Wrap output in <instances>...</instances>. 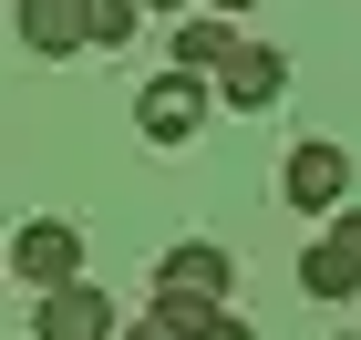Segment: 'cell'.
I'll return each instance as SVG.
<instances>
[{"instance_id": "obj_14", "label": "cell", "mask_w": 361, "mask_h": 340, "mask_svg": "<svg viewBox=\"0 0 361 340\" xmlns=\"http://www.w3.org/2000/svg\"><path fill=\"white\" fill-rule=\"evenodd\" d=\"M135 11H186V0H135Z\"/></svg>"}, {"instance_id": "obj_12", "label": "cell", "mask_w": 361, "mask_h": 340, "mask_svg": "<svg viewBox=\"0 0 361 340\" xmlns=\"http://www.w3.org/2000/svg\"><path fill=\"white\" fill-rule=\"evenodd\" d=\"M114 340H166V330H155V320H145V330H114Z\"/></svg>"}, {"instance_id": "obj_6", "label": "cell", "mask_w": 361, "mask_h": 340, "mask_svg": "<svg viewBox=\"0 0 361 340\" xmlns=\"http://www.w3.org/2000/svg\"><path fill=\"white\" fill-rule=\"evenodd\" d=\"M279 83H289V62H279L269 42H227V62H217V83H207V103L269 113V103H279Z\"/></svg>"}, {"instance_id": "obj_13", "label": "cell", "mask_w": 361, "mask_h": 340, "mask_svg": "<svg viewBox=\"0 0 361 340\" xmlns=\"http://www.w3.org/2000/svg\"><path fill=\"white\" fill-rule=\"evenodd\" d=\"M238 11H248V0H217V21H238Z\"/></svg>"}, {"instance_id": "obj_8", "label": "cell", "mask_w": 361, "mask_h": 340, "mask_svg": "<svg viewBox=\"0 0 361 340\" xmlns=\"http://www.w3.org/2000/svg\"><path fill=\"white\" fill-rule=\"evenodd\" d=\"M21 42H31L42 62L83 52V0H21Z\"/></svg>"}, {"instance_id": "obj_1", "label": "cell", "mask_w": 361, "mask_h": 340, "mask_svg": "<svg viewBox=\"0 0 361 340\" xmlns=\"http://www.w3.org/2000/svg\"><path fill=\"white\" fill-rule=\"evenodd\" d=\"M196 124H207V73H155L135 93V134L145 144H186Z\"/></svg>"}, {"instance_id": "obj_10", "label": "cell", "mask_w": 361, "mask_h": 340, "mask_svg": "<svg viewBox=\"0 0 361 340\" xmlns=\"http://www.w3.org/2000/svg\"><path fill=\"white\" fill-rule=\"evenodd\" d=\"M135 21H145L135 0H83V42H93V52H124V42H135Z\"/></svg>"}, {"instance_id": "obj_11", "label": "cell", "mask_w": 361, "mask_h": 340, "mask_svg": "<svg viewBox=\"0 0 361 340\" xmlns=\"http://www.w3.org/2000/svg\"><path fill=\"white\" fill-rule=\"evenodd\" d=\"M196 340H258V330H248L238 310H207V330H196Z\"/></svg>"}, {"instance_id": "obj_15", "label": "cell", "mask_w": 361, "mask_h": 340, "mask_svg": "<svg viewBox=\"0 0 361 340\" xmlns=\"http://www.w3.org/2000/svg\"><path fill=\"white\" fill-rule=\"evenodd\" d=\"M341 340H361V330H341Z\"/></svg>"}, {"instance_id": "obj_3", "label": "cell", "mask_w": 361, "mask_h": 340, "mask_svg": "<svg viewBox=\"0 0 361 340\" xmlns=\"http://www.w3.org/2000/svg\"><path fill=\"white\" fill-rule=\"evenodd\" d=\"M300 289L320 299V310H341V299L361 289V206H341V217H331V237L300 258Z\"/></svg>"}, {"instance_id": "obj_4", "label": "cell", "mask_w": 361, "mask_h": 340, "mask_svg": "<svg viewBox=\"0 0 361 340\" xmlns=\"http://www.w3.org/2000/svg\"><path fill=\"white\" fill-rule=\"evenodd\" d=\"M279 196L300 206V217H320V206H341L351 196V155H341V144H289V165H279Z\"/></svg>"}, {"instance_id": "obj_5", "label": "cell", "mask_w": 361, "mask_h": 340, "mask_svg": "<svg viewBox=\"0 0 361 340\" xmlns=\"http://www.w3.org/2000/svg\"><path fill=\"white\" fill-rule=\"evenodd\" d=\"M0 268H21L31 289H62V279H83V237H73L62 217H31L21 237L0 248Z\"/></svg>"}, {"instance_id": "obj_2", "label": "cell", "mask_w": 361, "mask_h": 340, "mask_svg": "<svg viewBox=\"0 0 361 340\" xmlns=\"http://www.w3.org/2000/svg\"><path fill=\"white\" fill-rule=\"evenodd\" d=\"M124 320H114V299L93 279H62V289H42V310H31V340H114Z\"/></svg>"}, {"instance_id": "obj_9", "label": "cell", "mask_w": 361, "mask_h": 340, "mask_svg": "<svg viewBox=\"0 0 361 340\" xmlns=\"http://www.w3.org/2000/svg\"><path fill=\"white\" fill-rule=\"evenodd\" d=\"M227 42H238V31H227L217 11H196V21H176V73H217V62H227Z\"/></svg>"}, {"instance_id": "obj_7", "label": "cell", "mask_w": 361, "mask_h": 340, "mask_svg": "<svg viewBox=\"0 0 361 340\" xmlns=\"http://www.w3.org/2000/svg\"><path fill=\"white\" fill-rule=\"evenodd\" d=\"M155 289H176V299H227V289H238V258L207 248V237H186V248L155 258Z\"/></svg>"}]
</instances>
